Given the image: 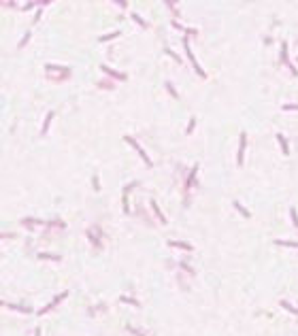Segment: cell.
Instances as JSON below:
<instances>
[{
	"label": "cell",
	"instance_id": "1",
	"mask_svg": "<svg viewBox=\"0 0 298 336\" xmlns=\"http://www.w3.org/2000/svg\"><path fill=\"white\" fill-rule=\"evenodd\" d=\"M126 143H130V145H132V147H134V149H136V151H138V153H141V158H143V162H145V164H147V166H151V160H149V155H147V153H145V151H143V149H141V145H136V140H134L132 136H126Z\"/></svg>",
	"mask_w": 298,
	"mask_h": 336
},
{
	"label": "cell",
	"instance_id": "2",
	"mask_svg": "<svg viewBox=\"0 0 298 336\" xmlns=\"http://www.w3.org/2000/svg\"><path fill=\"white\" fill-rule=\"evenodd\" d=\"M185 51H187V58H189V62H192V66H194V68H196V72L200 75V77H207V75H204V72H202V68H200V66H198V64H196V60H194V53H192V49H189V45H187V41H185Z\"/></svg>",
	"mask_w": 298,
	"mask_h": 336
},
{
	"label": "cell",
	"instance_id": "3",
	"mask_svg": "<svg viewBox=\"0 0 298 336\" xmlns=\"http://www.w3.org/2000/svg\"><path fill=\"white\" fill-rule=\"evenodd\" d=\"M245 140H247V136H245V132L241 134V147H238V155H236V164H243V153H245Z\"/></svg>",
	"mask_w": 298,
	"mask_h": 336
},
{
	"label": "cell",
	"instance_id": "4",
	"mask_svg": "<svg viewBox=\"0 0 298 336\" xmlns=\"http://www.w3.org/2000/svg\"><path fill=\"white\" fill-rule=\"evenodd\" d=\"M102 70H105V72L107 75H111V77H115V79H119V81H122V79H126V75H122V72H117V70H113V68H109V66H105V64H102V66H100Z\"/></svg>",
	"mask_w": 298,
	"mask_h": 336
},
{
	"label": "cell",
	"instance_id": "5",
	"mask_svg": "<svg viewBox=\"0 0 298 336\" xmlns=\"http://www.w3.org/2000/svg\"><path fill=\"white\" fill-rule=\"evenodd\" d=\"M168 245H170V247H179V249H183V251H192V245H187V243H177V240H168Z\"/></svg>",
	"mask_w": 298,
	"mask_h": 336
},
{
	"label": "cell",
	"instance_id": "6",
	"mask_svg": "<svg viewBox=\"0 0 298 336\" xmlns=\"http://www.w3.org/2000/svg\"><path fill=\"white\" fill-rule=\"evenodd\" d=\"M277 140L281 143V149H283V153L288 155V153H290V149H288V140H285V136H283V134H277Z\"/></svg>",
	"mask_w": 298,
	"mask_h": 336
},
{
	"label": "cell",
	"instance_id": "7",
	"mask_svg": "<svg viewBox=\"0 0 298 336\" xmlns=\"http://www.w3.org/2000/svg\"><path fill=\"white\" fill-rule=\"evenodd\" d=\"M151 207H153V211H155V215H158V217H160V221H162V224H166V217H164V215H162V213H160V209H158V204H155V202H151Z\"/></svg>",
	"mask_w": 298,
	"mask_h": 336
},
{
	"label": "cell",
	"instance_id": "8",
	"mask_svg": "<svg viewBox=\"0 0 298 336\" xmlns=\"http://www.w3.org/2000/svg\"><path fill=\"white\" fill-rule=\"evenodd\" d=\"M51 117H53V113H49V115L45 117V123H43V130H41L43 134H45V132H47V128H49V121H51Z\"/></svg>",
	"mask_w": 298,
	"mask_h": 336
},
{
	"label": "cell",
	"instance_id": "9",
	"mask_svg": "<svg viewBox=\"0 0 298 336\" xmlns=\"http://www.w3.org/2000/svg\"><path fill=\"white\" fill-rule=\"evenodd\" d=\"M277 245H285V247H298V243H290V240H277Z\"/></svg>",
	"mask_w": 298,
	"mask_h": 336
},
{
	"label": "cell",
	"instance_id": "10",
	"mask_svg": "<svg viewBox=\"0 0 298 336\" xmlns=\"http://www.w3.org/2000/svg\"><path fill=\"white\" fill-rule=\"evenodd\" d=\"M234 209H238V211H241V213H243V215H245V217H249V213H247V209H243V207H241V204H238V202H234Z\"/></svg>",
	"mask_w": 298,
	"mask_h": 336
},
{
	"label": "cell",
	"instance_id": "11",
	"mask_svg": "<svg viewBox=\"0 0 298 336\" xmlns=\"http://www.w3.org/2000/svg\"><path fill=\"white\" fill-rule=\"evenodd\" d=\"M290 213H292V221H294V226H298V215H296V209H292Z\"/></svg>",
	"mask_w": 298,
	"mask_h": 336
},
{
	"label": "cell",
	"instance_id": "12",
	"mask_svg": "<svg viewBox=\"0 0 298 336\" xmlns=\"http://www.w3.org/2000/svg\"><path fill=\"white\" fill-rule=\"evenodd\" d=\"M283 109L285 111H294V109H298V104H283Z\"/></svg>",
	"mask_w": 298,
	"mask_h": 336
},
{
	"label": "cell",
	"instance_id": "13",
	"mask_svg": "<svg viewBox=\"0 0 298 336\" xmlns=\"http://www.w3.org/2000/svg\"><path fill=\"white\" fill-rule=\"evenodd\" d=\"M132 19H134V21H136V24H141V26H145V21H143V19H141V17H138V15H132Z\"/></svg>",
	"mask_w": 298,
	"mask_h": 336
},
{
	"label": "cell",
	"instance_id": "14",
	"mask_svg": "<svg viewBox=\"0 0 298 336\" xmlns=\"http://www.w3.org/2000/svg\"><path fill=\"white\" fill-rule=\"evenodd\" d=\"M166 89H168V91H170V94H172V96H175V98H177V91H175V89H172V85H170V83H166Z\"/></svg>",
	"mask_w": 298,
	"mask_h": 336
},
{
	"label": "cell",
	"instance_id": "15",
	"mask_svg": "<svg viewBox=\"0 0 298 336\" xmlns=\"http://www.w3.org/2000/svg\"><path fill=\"white\" fill-rule=\"evenodd\" d=\"M194 123H196V121H194V119H192V121H189V126H187V134H189V132H192V130H194Z\"/></svg>",
	"mask_w": 298,
	"mask_h": 336
},
{
	"label": "cell",
	"instance_id": "16",
	"mask_svg": "<svg viewBox=\"0 0 298 336\" xmlns=\"http://www.w3.org/2000/svg\"><path fill=\"white\" fill-rule=\"evenodd\" d=\"M34 336H41V332H39V330H36V334H34Z\"/></svg>",
	"mask_w": 298,
	"mask_h": 336
}]
</instances>
